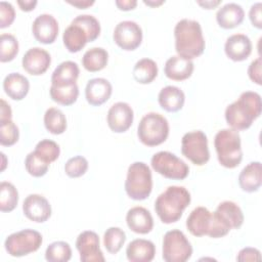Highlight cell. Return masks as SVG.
Returning a JSON list of instances; mask_svg holds the SVG:
<instances>
[{"label": "cell", "mask_w": 262, "mask_h": 262, "mask_svg": "<svg viewBox=\"0 0 262 262\" xmlns=\"http://www.w3.org/2000/svg\"><path fill=\"white\" fill-rule=\"evenodd\" d=\"M214 146L221 166L233 169L241 164L243 150L238 131L232 128L219 130L214 138Z\"/></svg>", "instance_id": "4"}, {"label": "cell", "mask_w": 262, "mask_h": 262, "mask_svg": "<svg viewBox=\"0 0 262 262\" xmlns=\"http://www.w3.org/2000/svg\"><path fill=\"white\" fill-rule=\"evenodd\" d=\"M152 189V176L149 167L143 162L132 163L127 171L125 190L135 201L147 199Z\"/></svg>", "instance_id": "5"}, {"label": "cell", "mask_w": 262, "mask_h": 262, "mask_svg": "<svg viewBox=\"0 0 262 262\" xmlns=\"http://www.w3.org/2000/svg\"><path fill=\"white\" fill-rule=\"evenodd\" d=\"M58 23L55 17L48 13L38 15L32 25L35 39L42 44H52L58 35Z\"/></svg>", "instance_id": "16"}, {"label": "cell", "mask_w": 262, "mask_h": 262, "mask_svg": "<svg viewBox=\"0 0 262 262\" xmlns=\"http://www.w3.org/2000/svg\"><path fill=\"white\" fill-rule=\"evenodd\" d=\"M23 212L31 221L43 223L51 216V206L46 198L38 193L29 194L23 203Z\"/></svg>", "instance_id": "15"}, {"label": "cell", "mask_w": 262, "mask_h": 262, "mask_svg": "<svg viewBox=\"0 0 262 262\" xmlns=\"http://www.w3.org/2000/svg\"><path fill=\"white\" fill-rule=\"evenodd\" d=\"M88 170V161L82 156H75L64 164V172L71 178L83 176Z\"/></svg>", "instance_id": "42"}, {"label": "cell", "mask_w": 262, "mask_h": 262, "mask_svg": "<svg viewBox=\"0 0 262 262\" xmlns=\"http://www.w3.org/2000/svg\"><path fill=\"white\" fill-rule=\"evenodd\" d=\"M174 37L178 56L191 60L204 53L206 42L199 21L187 18L179 20L174 28Z\"/></svg>", "instance_id": "2"}, {"label": "cell", "mask_w": 262, "mask_h": 262, "mask_svg": "<svg viewBox=\"0 0 262 262\" xmlns=\"http://www.w3.org/2000/svg\"><path fill=\"white\" fill-rule=\"evenodd\" d=\"M245 17L243 7L237 3H226L216 12V20L218 25L226 30L239 26Z\"/></svg>", "instance_id": "24"}, {"label": "cell", "mask_w": 262, "mask_h": 262, "mask_svg": "<svg viewBox=\"0 0 262 262\" xmlns=\"http://www.w3.org/2000/svg\"><path fill=\"white\" fill-rule=\"evenodd\" d=\"M236 260L237 261H260L261 253L256 248L246 247L238 252Z\"/></svg>", "instance_id": "45"}, {"label": "cell", "mask_w": 262, "mask_h": 262, "mask_svg": "<svg viewBox=\"0 0 262 262\" xmlns=\"http://www.w3.org/2000/svg\"><path fill=\"white\" fill-rule=\"evenodd\" d=\"M108 61V53L104 48L93 47L88 49L82 57L83 68L91 73L103 70Z\"/></svg>", "instance_id": "30"}, {"label": "cell", "mask_w": 262, "mask_h": 262, "mask_svg": "<svg viewBox=\"0 0 262 262\" xmlns=\"http://www.w3.org/2000/svg\"><path fill=\"white\" fill-rule=\"evenodd\" d=\"M261 57H257L254 59L249 68H248V76L251 79L252 82L256 83L257 85L262 84V78H261Z\"/></svg>", "instance_id": "44"}, {"label": "cell", "mask_w": 262, "mask_h": 262, "mask_svg": "<svg viewBox=\"0 0 262 262\" xmlns=\"http://www.w3.org/2000/svg\"><path fill=\"white\" fill-rule=\"evenodd\" d=\"M80 70L76 62L66 60L60 62L52 73L51 85L66 86L77 82Z\"/></svg>", "instance_id": "29"}, {"label": "cell", "mask_w": 262, "mask_h": 262, "mask_svg": "<svg viewBox=\"0 0 262 262\" xmlns=\"http://www.w3.org/2000/svg\"><path fill=\"white\" fill-rule=\"evenodd\" d=\"M200 6H202L204 9H213V8H215L216 6H218L220 3H221V1H219V0H217V1H198L196 2Z\"/></svg>", "instance_id": "51"}, {"label": "cell", "mask_w": 262, "mask_h": 262, "mask_svg": "<svg viewBox=\"0 0 262 262\" xmlns=\"http://www.w3.org/2000/svg\"><path fill=\"white\" fill-rule=\"evenodd\" d=\"M150 165L157 173L168 179L182 180L189 173L186 163L170 151L156 152L150 160Z\"/></svg>", "instance_id": "10"}, {"label": "cell", "mask_w": 262, "mask_h": 262, "mask_svg": "<svg viewBox=\"0 0 262 262\" xmlns=\"http://www.w3.org/2000/svg\"><path fill=\"white\" fill-rule=\"evenodd\" d=\"M239 187L246 192L257 191L262 184V166L261 163H249L238 175Z\"/></svg>", "instance_id": "23"}, {"label": "cell", "mask_w": 262, "mask_h": 262, "mask_svg": "<svg viewBox=\"0 0 262 262\" xmlns=\"http://www.w3.org/2000/svg\"><path fill=\"white\" fill-rule=\"evenodd\" d=\"M44 125L48 132L59 135L67 129V118L59 108L49 107L44 114Z\"/></svg>", "instance_id": "33"}, {"label": "cell", "mask_w": 262, "mask_h": 262, "mask_svg": "<svg viewBox=\"0 0 262 262\" xmlns=\"http://www.w3.org/2000/svg\"><path fill=\"white\" fill-rule=\"evenodd\" d=\"M262 3L261 2H256L254 3L249 11V18L252 23V26L257 28V29H262Z\"/></svg>", "instance_id": "46"}, {"label": "cell", "mask_w": 262, "mask_h": 262, "mask_svg": "<svg viewBox=\"0 0 262 262\" xmlns=\"http://www.w3.org/2000/svg\"><path fill=\"white\" fill-rule=\"evenodd\" d=\"M12 112L10 105L4 100L1 99V107H0V122L1 121H7L11 120Z\"/></svg>", "instance_id": "47"}, {"label": "cell", "mask_w": 262, "mask_h": 262, "mask_svg": "<svg viewBox=\"0 0 262 262\" xmlns=\"http://www.w3.org/2000/svg\"><path fill=\"white\" fill-rule=\"evenodd\" d=\"M132 74L139 84H149L158 76V66L150 58H141L135 63Z\"/></svg>", "instance_id": "31"}, {"label": "cell", "mask_w": 262, "mask_h": 262, "mask_svg": "<svg viewBox=\"0 0 262 262\" xmlns=\"http://www.w3.org/2000/svg\"><path fill=\"white\" fill-rule=\"evenodd\" d=\"M73 21L80 25L87 33L89 42L96 40L100 34V24L97 18L90 14H82L76 16Z\"/></svg>", "instance_id": "41"}, {"label": "cell", "mask_w": 262, "mask_h": 262, "mask_svg": "<svg viewBox=\"0 0 262 262\" xmlns=\"http://www.w3.org/2000/svg\"><path fill=\"white\" fill-rule=\"evenodd\" d=\"M187 230L194 236L209 235L212 238L223 236V230L214 214L206 207L194 208L186 219Z\"/></svg>", "instance_id": "7"}, {"label": "cell", "mask_w": 262, "mask_h": 262, "mask_svg": "<svg viewBox=\"0 0 262 262\" xmlns=\"http://www.w3.org/2000/svg\"><path fill=\"white\" fill-rule=\"evenodd\" d=\"M50 97L53 101L61 105H72L74 104L79 96V87L77 83L66 85V86H56L51 85L49 89Z\"/></svg>", "instance_id": "32"}, {"label": "cell", "mask_w": 262, "mask_h": 262, "mask_svg": "<svg viewBox=\"0 0 262 262\" xmlns=\"http://www.w3.org/2000/svg\"><path fill=\"white\" fill-rule=\"evenodd\" d=\"M18 53V41L11 34H2L0 37V60L8 62L15 58Z\"/></svg>", "instance_id": "37"}, {"label": "cell", "mask_w": 262, "mask_h": 262, "mask_svg": "<svg viewBox=\"0 0 262 262\" xmlns=\"http://www.w3.org/2000/svg\"><path fill=\"white\" fill-rule=\"evenodd\" d=\"M49 165L50 164L41 159L35 151L29 152L25 160V167L27 172L34 177L44 176L49 169Z\"/></svg>", "instance_id": "39"}, {"label": "cell", "mask_w": 262, "mask_h": 262, "mask_svg": "<svg viewBox=\"0 0 262 262\" xmlns=\"http://www.w3.org/2000/svg\"><path fill=\"white\" fill-rule=\"evenodd\" d=\"M160 106L169 113H176L183 107L185 101L184 92L176 86H166L161 89L158 95Z\"/></svg>", "instance_id": "26"}, {"label": "cell", "mask_w": 262, "mask_h": 262, "mask_svg": "<svg viewBox=\"0 0 262 262\" xmlns=\"http://www.w3.org/2000/svg\"><path fill=\"white\" fill-rule=\"evenodd\" d=\"M193 62L181 56L174 55L167 59L164 72L167 78L174 81H183L188 79L193 73Z\"/></svg>", "instance_id": "21"}, {"label": "cell", "mask_w": 262, "mask_h": 262, "mask_svg": "<svg viewBox=\"0 0 262 262\" xmlns=\"http://www.w3.org/2000/svg\"><path fill=\"white\" fill-rule=\"evenodd\" d=\"M67 2L79 9H86L89 6L94 4L93 0H91V1L90 0H76V1H67Z\"/></svg>", "instance_id": "50"}, {"label": "cell", "mask_w": 262, "mask_h": 262, "mask_svg": "<svg viewBox=\"0 0 262 262\" xmlns=\"http://www.w3.org/2000/svg\"><path fill=\"white\" fill-rule=\"evenodd\" d=\"M17 5L20 8V10L29 12L32 11L36 5H37V1L36 0H17Z\"/></svg>", "instance_id": "49"}, {"label": "cell", "mask_w": 262, "mask_h": 262, "mask_svg": "<svg viewBox=\"0 0 262 262\" xmlns=\"http://www.w3.org/2000/svg\"><path fill=\"white\" fill-rule=\"evenodd\" d=\"M113 39L123 50L132 51L138 48L142 42V30L133 20H123L115 27Z\"/></svg>", "instance_id": "12"}, {"label": "cell", "mask_w": 262, "mask_h": 262, "mask_svg": "<svg viewBox=\"0 0 262 262\" xmlns=\"http://www.w3.org/2000/svg\"><path fill=\"white\" fill-rule=\"evenodd\" d=\"M72 257L70 245L63 241L51 243L45 251V259L49 262H67Z\"/></svg>", "instance_id": "36"}, {"label": "cell", "mask_w": 262, "mask_h": 262, "mask_svg": "<svg viewBox=\"0 0 262 262\" xmlns=\"http://www.w3.org/2000/svg\"><path fill=\"white\" fill-rule=\"evenodd\" d=\"M19 138L18 127L12 120L0 122V143L3 146H11L17 142Z\"/></svg>", "instance_id": "40"}, {"label": "cell", "mask_w": 262, "mask_h": 262, "mask_svg": "<svg viewBox=\"0 0 262 262\" xmlns=\"http://www.w3.org/2000/svg\"><path fill=\"white\" fill-rule=\"evenodd\" d=\"M163 259L166 262H185L192 255V247L185 234L172 229L163 237Z\"/></svg>", "instance_id": "9"}, {"label": "cell", "mask_w": 262, "mask_h": 262, "mask_svg": "<svg viewBox=\"0 0 262 262\" xmlns=\"http://www.w3.org/2000/svg\"><path fill=\"white\" fill-rule=\"evenodd\" d=\"M169 135L167 119L158 113H148L142 117L137 127V136L146 146H157L166 141Z\"/></svg>", "instance_id": "6"}, {"label": "cell", "mask_w": 262, "mask_h": 262, "mask_svg": "<svg viewBox=\"0 0 262 262\" xmlns=\"http://www.w3.org/2000/svg\"><path fill=\"white\" fill-rule=\"evenodd\" d=\"M113 92L112 84L104 78H93L85 87V97L89 104L99 106L106 102Z\"/></svg>", "instance_id": "19"}, {"label": "cell", "mask_w": 262, "mask_h": 262, "mask_svg": "<svg viewBox=\"0 0 262 262\" xmlns=\"http://www.w3.org/2000/svg\"><path fill=\"white\" fill-rule=\"evenodd\" d=\"M189 191L183 186H168L155 202V211L165 224L177 222L190 204Z\"/></svg>", "instance_id": "3"}, {"label": "cell", "mask_w": 262, "mask_h": 262, "mask_svg": "<svg viewBox=\"0 0 262 262\" xmlns=\"http://www.w3.org/2000/svg\"><path fill=\"white\" fill-rule=\"evenodd\" d=\"M62 41L68 51L76 53L83 49L86 43L89 42V37L80 25L72 20L70 26L63 32Z\"/></svg>", "instance_id": "27"}, {"label": "cell", "mask_w": 262, "mask_h": 262, "mask_svg": "<svg viewBox=\"0 0 262 262\" xmlns=\"http://www.w3.org/2000/svg\"><path fill=\"white\" fill-rule=\"evenodd\" d=\"M1 156H2V159H3V164H2V167H1V172L5 169V166H6V164H5V155L3 154V152H1Z\"/></svg>", "instance_id": "53"}, {"label": "cell", "mask_w": 262, "mask_h": 262, "mask_svg": "<svg viewBox=\"0 0 262 262\" xmlns=\"http://www.w3.org/2000/svg\"><path fill=\"white\" fill-rule=\"evenodd\" d=\"M217 217L230 229L239 228L244 223V213L239 206L231 201H224L220 203L215 212Z\"/></svg>", "instance_id": "25"}, {"label": "cell", "mask_w": 262, "mask_h": 262, "mask_svg": "<svg viewBox=\"0 0 262 262\" xmlns=\"http://www.w3.org/2000/svg\"><path fill=\"white\" fill-rule=\"evenodd\" d=\"M115 3L117 5V7L123 11L132 10L137 6L136 0H117Z\"/></svg>", "instance_id": "48"}, {"label": "cell", "mask_w": 262, "mask_h": 262, "mask_svg": "<svg viewBox=\"0 0 262 262\" xmlns=\"http://www.w3.org/2000/svg\"><path fill=\"white\" fill-rule=\"evenodd\" d=\"M41 159H43L48 164L56 161L60 154L59 145L50 139H43L39 141L34 150Z\"/></svg>", "instance_id": "38"}, {"label": "cell", "mask_w": 262, "mask_h": 262, "mask_svg": "<svg viewBox=\"0 0 262 262\" xmlns=\"http://www.w3.org/2000/svg\"><path fill=\"white\" fill-rule=\"evenodd\" d=\"M99 237L92 230L81 232L76 241V248L83 262H103L104 256L99 247Z\"/></svg>", "instance_id": "13"}, {"label": "cell", "mask_w": 262, "mask_h": 262, "mask_svg": "<svg viewBox=\"0 0 262 262\" xmlns=\"http://www.w3.org/2000/svg\"><path fill=\"white\" fill-rule=\"evenodd\" d=\"M252 42L245 34L229 36L224 44L226 56L233 61L246 60L252 53Z\"/></svg>", "instance_id": "18"}, {"label": "cell", "mask_w": 262, "mask_h": 262, "mask_svg": "<svg viewBox=\"0 0 262 262\" xmlns=\"http://www.w3.org/2000/svg\"><path fill=\"white\" fill-rule=\"evenodd\" d=\"M3 89L11 99L21 100L29 92L30 82L19 73H10L3 80Z\"/></svg>", "instance_id": "28"}, {"label": "cell", "mask_w": 262, "mask_h": 262, "mask_svg": "<svg viewBox=\"0 0 262 262\" xmlns=\"http://www.w3.org/2000/svg\"><path fill=\"white\" fill-rule=\"evenodd\" d=\"M261 111L260 94L254 91H245L239 95L237 100L227 105L225 120L230 128L236 131L246 130L260 117Z\"/></svg>", "instance_id": "1"}, {"label": "cell", "mask_w": 262, "mask_h": 262, "mask_svg": "<svg viewBox=\"0 0 262 262\" xmlns=\"http://www.w3.org/2000/svg\"><path fill=\"white\" fill-rule=\"evenodd\" d=\"M128 227L135 233L146 234L154 228V219L150 212L143 207H133L126 215Z\"/></svg>", "instance_id": "20"}, {"label": "cell", "mask_w": 262, "mask_h": 262, "mask_svg": "<svg viewBox=\"0 0 262 262\" xmlns=\"http://www.w3.org/2000/svg\"><path fill=\"white\" fill-rule=\"evenodd\" d=\"M42 242L43 238L39 231L27 228L9 234L4 242V248L10 256L23 257L36 252Z\"/></svg>", "instance_id": "8"}, {"label": "cell", "mask_w": 262, "mask_h": 262, "mask_svg": "<svg viewBox=\"0 0 262 262\" xmlns=\"http://www.w3.org/2000/svg\"><path fill=\"white\" fill-rule=\"evenodd\" d=\"M15 18V10L11 3L0 2V28L5 29L9 27Z\"/></svg>", "instance_id": "43"}, {"label": "cell", "mask_w": 262, "mask_h": 262, "mask_svg": "<svg viewBox=\"0 0 262 262\" xmlns=\"http://www.w3.org/2000/svg\"><path fill=\"white\" fill-rule=\"evenodd\" d=\"M181 152L192 164L205 165L210 159L207 135L201 130L185 133L181 139Z\"/></svg>", "instance_id": "11"}, {"label": "cell", "mask_w": 262, "mask_h": 262, "mask_svg": "<svg viewBox=\"0 0 262 262\" xmlns=\"http://www.w3.org/2000/svg\"><path fill=\"white\" fill-rule=\"evenodd\" d=\"M143 3H144L145 5H147V6H150V7H157V6H160V5L164 4L165 1H151V0L146 1V0H144Z\"/></svg>", "instance_id": "52"}, {"label": "cell", "mask_w": 262, "mask_h": 262, "mask_svg": "<svg viewBox=\"0 0 262 262\" xmlns=\"http://www.w3.org/2000/svg\"><path fill=\"white\" fill-rule=\"evenodd\" d=\"M18 203V191L15 186L7 181L0 184V210L1 212L13 211Z\"/></svg>", "instance_id": "34"}, {"label": "cell", "mask_w": 262, "mask_h": 262, "mask_svg": "<svg viewBox=\"0 0 262 262\" xmlns=\"http://www.w3.org/2000/svg\"><path fill=\"white\" fill-rule=\"evenodd\" d=\"M134 119V113L132 107L123 101L114 103L106 116V122L108 128L116 133L126 132L132 125Z\"/></svg>", "instance_id": "14"}, {"label": "cell", "mask_w": 262, "mask_h": 262, "mask_svg": "<svg viewBox=\"0 0 262 262\" xmlns=\"http://www.w3.org/2000/svg\"><path fill=\"white\" fill-rule=\"evenodd\" d=\"M156 255V246L144 238H136L129 243L126 249L127 259L131 262H150Z\"/></svg>", "instance_id": "22"}, {"label": "cell", "mask_w": 262, "mask_h": 262, "mask_svg": "<svg viewBox=\"0 0 262 262\" xmlns=\"http://www.w3.org/2000/svg\"><path fill=\"white\" fill-rule=\"evenodd\" d=\"M126 242V233L120 227H108L103 234V246L111 254H117Z\"/></svg>", "instance_id": "35"}, {"label": "cell", "mask_w": 262, "mask_h": 262, "mask_svg": "<svg viewBox=\"0 0 262 262\" xmlns=\"http://www.w3.org/2000/svg\"><path fill=\"white\" fill-rule=\"evenodd\" d=\"M51 63V56L43 48H30L23 56L21 64L24 70L32 76L43 75Z\"/></svg>", "instance_id": "17"}]
</instances>
